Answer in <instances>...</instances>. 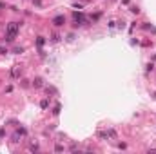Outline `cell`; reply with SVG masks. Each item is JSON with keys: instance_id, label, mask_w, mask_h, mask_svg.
<instances>
[{"instance_id": "cell-12", "label": "cell", "mask_w": 156, "mask_h": 154, "mask_svg": "<svg viewBox=\"0 0 156 154\" xmlns=\"http://www.w3.org/2000/svg\"><path fill=\"white\" fill-rule=\"evenodd\" d=\"M29 150H38V145L36 143H31V145H29Z\"/></svg>"}, {"instance_id": "cell-2", "label": "cell", "mask_w": 156, "mask_h": 154, "mask_svg": "<svg viewBox=\"0 0 156 154\" xmlns=\"http://www.w3.org/2000/svg\"><path fill=\"white\" fill-rule=\"evenodd\" d=\"M53 24L56 25V27L64 25V24H66V18H64V15H58V16H54V18H53Z\"/></svg>"}, {"instance_id": "cell-9", "label": "cell", "mask_w": 156, "mask_h": 154, "mask_svg": "<svg viewBox=\"0 0 156 154\" xmlns=\"http://www.w3.org/2000/svg\"><path fill=\"white\" fill-rule=\"evenodd\" d=\"M36 44H38V47H42V45H44V44H45V40H44V36H40V38H38V40H36Z\"/></svg>"}, {"instance_id": "cell-6", "label": "cell", "mask_w": 156, "mask_h": 154, "mask_svg": "<svg viewBox=\"0 0 156 154\" xmlns=\"http://www.w3.org/2000/svg\"><path fill=\"white\" fill-rule=\"evenodd\" d=\"M42 83H44V80H42L40 76H38V78H35V80H33V85H35V87H42Z\"/></svg>"}, {"instance_id": "cell-11", "label": "cell", "mask_w": 156, "mask_h": 154, "mask_svg": "<svg viewBox=\"0 0 156 154\" xmlns=\"http://www.w3.org/2000/svg\"><path fill=\"white\" fill-rule=\"evenodd\" d=\"M51 40H53V42H58V40H60V35H58V33H54V35H53V38H51Z\"/></svg>"}, {"instance_id": "cell-4", "label": "cell", "mask_w": 156, "mask_h": 154, "mask_svg": "<svg viewBox=\"0 0 156 154\" xmlns=\"http://www.w3.org/2000/svg\"><path fill=\"white\" fill-rule=\"evenodd\" d=\"M11 76H13V78H18V76H20V67H18V65H15V67L11 69Z\"/></svg>"}, {"instance_id": "cell-1", "label": "cell", "mask_w": 156, "mask_h": 154, "mask_svg": "<svg viewBox=\"0 0 156 154\" xmlns=\"http://www.w3.org/2000/svg\"><path fill=\"white\" fill-rule=\"evenodd\" d=\"M18 27H20V24H17V22H11V24H7V27H6V40H7V42H13L15 38H17V35H18Z\"/></svg>"}, {"instance_id": "cell-16", "label": "cell", "mask_w": 156, "mask_h": 154, "mask_svg": "<svg viewBox=\"0 0 156 154\" xmlns=\"http://www.w3.org/2000/svg\"><path fill=\"white\" fill-rule=\"evenodd\" d=\"M0 7H4V6H2V4H0Z\"/></svg>"}, {"instance_id": "cell-15", "label": "cell", "mask_w": 156, "mask_h": 154, "mask_svg": "<svg viewBox=\"0 0 156 154\" xmlns=\"http://www.w3.org/2000/svg\"><path fill=\"white\" fill-rule=\"evenodd\" d=\"M2 138H4V130L0 129V140H2Z\"/></svg>"}, {"instance_id": "cell-5", "label": "cell", "mask_w": 156, "mask_h": 154, "mask_svg": "<svg viewBox=\"0 0 156 154\" xmlns=\"http://www.w3.org/2000/svg\"><path fill=\"white\" fill-rule=\"evenodd\" d=\"M98 138L100 140H109L111 136H109V130H100L98 132Z\"/></svg>"}, {"instance_id": "cell-14", "label": "cell", "mask_w": 156, "mask_h": 154, "mask_svg": "<svg viewBox=\"0 0 156 154\" xmlns=\"http://www.w3.org/2000/svg\"><path fill=\"white\" fill-rule=\"evenodd\" d=\"M0 53H2V54H6V53H7V49H6V47H0Z\"/></svg>"}, {"instance_id": "cell-17", "label": "cell", "mask_w": 156, "mask_h": 154, "mask_svg": "<svg viewBox=\"0 0 156 154\" xmlns=\"http://www.w3.org/2000/svg\"><path fill=\"white\" fill-rule=\"evenodd\" d=\"M154 58H156V56H154Z\"/></svg>"}, {"instance_id": "cell-8", "label": "cell", "mask_w": 156, "mask_h": 154, "mask_svg": "<svg viewBox=\"0 0 156 154\" xmlns=\"http://www.w3.org/2000/svg\"><path fill=\"white\" fill-rule=\"evenodd\" d=\"M49 93L51 94H58V91L54 89V87H47V94H49Z\"/></svg>"}, {"instance_id": "cell-13", "label": "cell", "mask_w": 156, "mask_h": 154, "mask_svg": "<svg viewBox=\"0 0 156 154\" xmlns=\"http://www.w3.org/2000/svg\"><path fill=\"white\" fill-rule=\"evenodd\" d=\"M58 113H60V105H54V111H53V114H54V116H56Z\"/></svg>"}, {"instance_id": "cell-10", "label": "cell", "mask_w": 156, "mask_h": 154, "mask_svg": "<svg viewBox=\"0 0 156 154\" xmlns=\"http://www.w3.org/2000/svg\"><path fill=\"white\" fill-rule=\"evenodd\" d=\"M54 150H56V152H62V150H64V145H60V143L54 145Z\"/></svg>"}, {"instance_id": "cell-3", "label": "cell", "mask_w": 156, "mask_h": 154, "mask_svg": "<svg viewBox=\"0 0 156 154\" xmlns=\"http://www.w3.org/2000/svg\"><path fill=\"white\" fill-rule=\"evenodd\" d=\"M73 18H74V22H76V24H84V22H87V18L82 15V13H74Z\"/></svg>"}, {"instance_id": "cell-7", "label": "cell", "mask_w": 156, "mask_h": 154, "mask_svg": "<svg viewBox=\"0 0 156 154\" xmlns=\"http://www.w3.org/2000/svg\"><path fill=\"white\" fill-rule=\"evenodd\" d=\"M47 105H49V101H47V100H42V101H40V107H42V109H47Z\"/></svg>"}]
</instances>
